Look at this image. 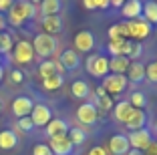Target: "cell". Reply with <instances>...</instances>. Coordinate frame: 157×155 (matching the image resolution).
<instances>
[{"mask_svg":"<svg viewBox=\"0 0 157 155\" xmlns=\"http://www.w3.org/2000/svg\"><path fill=\"white\" fill-rule=\"evenodd\" d=\"M14 48V37L10 32H0V56L12 52Z\"/></svg>","mask_w":157,"mask_h":155,"instance_id":"83f0119b","label":"cell"},{"mask_svg":"<svg viewBox=\"0 0 157 155\" xmlns=\"http://www.w3.org/2000/svg\"><path fill=\"white\" fill-rule=\"evenodd\" d=\"M127 77L125 75H107L105 81H103L101 87L105 89L107 95H121V93L127 89Z\"/></svg>","mask_w":157,"mask_h":155,"instance_id":"5b68a950","label":"cell"},{"mask_svg":"<svg viewBox=\"0 0 157 155\" xmlns=\"http://www.w3.org/2000/svg\"><path fill=\"white\" fill-rule=\"evenodd\" d=\"M59 63L63 64V68H65V71H77L78 64H81V59H78V55L75 52L73 48H69V50H65V52L60 55Z\"/></svg>","mask_w":157,"mask_h":155,"instance_id":"44dd1931","label":"cell"},{"mask_svg":"<svg viewBox=\"0 0 157 155\" xmlns=\"http://www.w3.org/2000/svg\"><path fill=\"white\" fill-rule=\"evenodd\" d=\"M113 38H121V34H119V24H113V26L109 28V41H113Z\"/></svg>","mask_w":157,"mask_h":155,"instance_id":"f35d334b","label":"cell"},{"mask_svg":"<svg viewBox=\"0 0 157 155\" xmlns=\"http://www.w3.org/2000/svg\"><path fill=\"white\" fill-rule=\"evenodd\" d=\"M119 34H121V38H129V22L127 20L119 22Z\"/></svg>","mask_w":157,"mask_h":155,"instance_id":"74e56055","label":"cell"},{"mask_svg":"<svg viewBox=\"0 0 157 155\" xmlns=\"http://www.w3.org/2000/svg\"><path fill=\"white\" fill-rule=\"evenodd\" d=\"M36 8H38V4L28 2V0H20V2H16V4L12 2V6H10V10H8L6 22H8L10 26L20 28L26 20H33L34 16H36Z\"/></svg>","mask_w":157,"mask_h":155,"instance_id":"6da1fadb","label":"cell"},{"mask_svg":"<svg viewBox=\"0 0 157 155\" xmlns=\"http://www.w3.org/2000/svg\"><path fill=\"white\" fill-rule=\"evenodd\" d=\"M83 6L87 10H97V4H95V0H83Z\"/></svg>","mask_w":157,"mask_h":155,"instance_id":"7bdbcfd3","label":"cell"},{"mask_svg":"<svg viewBox=\"0 0 157 155\" xmlns=\"http://www.w3.org/2000/svg\"><path fill=\"white\" fill-rule=\"evenodd\" d=\"M145 125H147V113H145V111H139V109H133V113L127 119L125 127L133 129V131H139V129H143Z\"/></svg>","mask_w":157,"mask_h":155,"instance_id":"d6986e66","label":"cell"},{"mask_svg":"<svg viewBox=\"0 0 157 155\" xmlns=\"http://www.w3.org/2000/svg\"><path fill=\"white\" fill-rule=\"evenodd\" d=\"M67 137H69V141L73 143V145H83L85 141H87V131L81 127H71L69 133H67Z\"/></svg>","mask_w":157,"mask_h":155,"instance_id":"4316f807","label":"cell"},{"mask_svg":"<svg viewBox=\"0 0 157 155\" xmlns=\"http://www.w3.org/2000/svg\"><path fill=\"white\" fill-rule=\"evenodd\" d=\"M63 85H65V79L60 77V75H55V77L42 81V87H44L46 91H56V89H60Z\"/></svg>","mask_w":157,"mask_h":155,"instance_id":"4dcf8cb0","label":"cell"},{"mask_svg":"<svg viewBox=\"0 0 157 155\" xmlns=\"http://www.w3.org/2000/svg\"><path fill=\"white\" fill-rule=\"evenodd\" d=\"M30 45H33L34 55H38L40 59L48 60L56 52V48H59V38H56V37H48V34L40 32V34L34 37V41L30 42Z\"/></svg>","mask_w":157,"mask_h":155,"instance_id":"7a4b0ae2","label":"cell"},{"mask_svg":"<svg viewBox=\"0 0 157 155\" xmlns=\"http://www.w3.org/2000/svg\"><path fill=\"white\" fill-rule=\"evenodd\" d=\"M129 105L133 107V109L143 111L145 107H147V97H145L141 91H133L131 93V99H129Z\"/></svg>","mask_w":157,"mask_h":155,"instance_id":"f1b7e54d","label":"cell"},{"mask_svg":"<svg viewBox=\"0 0 157 155\" xmlns=\"http://www.w3.org/2000/svg\"><path fill=\"white\" fill-rule=\"evenodd\" d=\"M16 127H18L22 133H30V131L34 129L33 119H30V117H22V119H18V121H16Z\"/></svg>","mask_w":157,"mask_h":155,"instance_id":"d6a6232c","label":"cell"},{"mask_svg":"<svg viewBox=\"0 0 157 155\" xmlns=\"http://www.w3.org/2000/svg\"><path fill=\"white\" fill-rule=\"evenodd\" d=\"M0 113H2V101H0Z\"/></svg>","mask_w":157,"mask_h":155,"instance_id":"c3c4849f","label":"cell"},{"mask_svg":"<svg viewBox=\"0 0 157 155\" xmlns=\"http://www.w3.org/2000/svg\"><path fill=\"white\" fill-rule=\"evenodd\" d=\"M38 8H40L42 16H52V14H59L63 10V2L60 0H42Z\"/></svg>","mask_w":157,"mask_h":155,"instance_id":"cb8c5ba5","label":"cell"},{"mask_svg":"<svg viewBox=\"0 0 157 155\" xmlns=\"http://www.w3.org/2000/svg\"><path fill=\"white\" fill-rule=\"evenodd\" d=\"M109 4H111L113 8H123L125 2H123V0H109Z\"/></svg>","mask_w":157,"mask_h":155,"instance_id":"ee69618b","label":"cell"},{"mask_svg":"<svg viewBox=\"0 0 157 155\" xmlns=\"http://www.w3.org/2000/svg\"><path fill=\"white\" fill-rule=\"evenodd\" d=\"M4 26H6V18L0 14V32H4Z\"/></svg>","mask_w":157,"mask_h":155,"instance_id":"f6af8a7d","label":"cell"},{"mask_svg":"<svg viewBox=\"0 0 157 155\" xmlns=\"http://www.w3.org/2000/svg\"><path fill=\"white\" fill-rule=\"evenodd\" d=\"M127 139H129L131 149H137V151H145V149H147V145L153 141L151 131H149V129H139V131H131L129 135H127Z\"/></svg>","mask_w":157,"mask_h":155,"instance_id":"ba28073f","label":"cell"},{"mask_svg":"<svg viewBox=\"0 0 157 155\" xmlns=\"http://www.w3.org/2000/svg\"><path fill=\"white\" fill-rule=\"evenodd\" d=\"M143 155H157V141H151L147 145V149L143 151Z\"/></svg>","mask_w":157,"mask_h":155,"instance_id":"ab89813d","label":"cell"},{"mask_svg":"<svg viewBox=\"0 0 157 155\" xmlns=\"http://www.w3.org/2000/svg\"><path fill=\"white\" fill-rule=\"evenodd\" d=\"M33 155H52V151L48 149V145H42V143H38V145H34Z\"/></svg>","mask_w":157,"mask_h":155,"instance_id":"d590c367","label":"cell"},{"mask_svg":"<svg viewBox=\"0 0 157 155\" xmlns=\"http://www.w3.org/2000/svg\"><path fill=\"white\" fill-rule=\"evenodd\" d=\"M69 129H71V125L67 123L65 119H59V117H52L51 119V123L46 125V135H48V139H52V137H59V135H67L69 133Z\"/></svg>","mask_w":157,"mask_h":155,"instance_id":"2e32d148","label":"cell"},{"mask_svg":"<svg viewBox=\"0 0 157 155\" xmlns=\"http://www.w3.org/2000/svg\"><path fill=\"white\" fill-rule=\"evenodd\" d=\"M127 38H113V41H109V45H107V50H109V55L113 56H123V45Z\"/></svg>","mask_w":157,"mask_h":155,"instance_id":"f546056e","label":"cell"},{"mask_svg":"<svg viewBox=\"0 0 157 155\" xmlns=\"http://www.w3.org/2000/svg\"><path fill=\"white\" fill-rule=\"evenodd\" d=\"M129 22V41L135 42H141L143 38H147L151 34V24L143 18H137V20H127Z\"/></svg>","mask_w":157,"mask_h":155,"instance_id":"277c9868","label":"cell"},{"mask_svg":"<svg viewBox=\"0 0 157 155\" xmlns=\"http://www.w3.org/2000/svg\"><path fill=\"white\" fill-rule=\"evenodd\" d=\"M71 95L75 99H87L91 97V87H89L87 81H75L73 87H71Z\"/></svg>","mask_w":157,"mask_h":155,"instance_id":"d4e9b609","label":"cell"},{"mask_svg":"<svg viewBox=\"0 0 157 155\" xmlns=\"http://www.w3.org/2000/svg\"><path fill=\"white\" fill-rule=\"evenodd\" d=\"M10 81H12L14 85H20V83L24 81V73L20 68H12V71H10Z\"/></svg>","mask_w":157,"mask_h":155,"instance_id":"e575fe53","label":"cell"},{"mask_svg":"<svg viewBox=\"0 0 157 155\" xmlns=\"http://www.w3.org/2000/svg\"><path fill=\"white\" fill-rule=\"evenodd\" d=\"M141 18L147 20L151 26H155V24H157V2H153V0L145 2V4H143V14H141Z\"/></svg>","mask_w":157,"mask_h":155,"instance_id":"484cf974","label":"cell"},{"mask_svg":"<svg viewBox=\"0 0 157 155\" xmlns=\"http://www.w3.org/2000/svg\"><path fill=\"white\" fill-rule=\"evenodd\" d=\"M87 155H109V151H107L103 145H95V147H91V149H89Z\"/></svg>","mask_w":157,"mask_h":155,"instance_id":"8d00e7d4","label":"cell"},{"mask_svg":"<svg viewBox=\"0 0 157 155\" xmlns=\"http://www.w3.org/2000/svg\"><path fill=\"white\" fill-rule=\"evenodd\" d=\"M121 12H123V16L127 20H137V18H141V14H143V2H141V0H129V2L123 4Z\"/></svg>","mask_w":157,"mask_h":155,"instance_id":"e0dca14e","label":"cell"},{"mask_svg":"<svg viewBox=\"0 0 157 155\" xmlns=\"http://www.w3.org/2000/svg\"><path fill=\"white\" fill-rule=\"evenodd\" d=\"M125 77H127V83L139 85L141 81H145V67L141 63H131L129 68H127V73H125Z\"/></svg>","mask_w":157,"mask_h":155,"instance_id":"ac0fdd59","label":"cell"},{"mask_svg":"<svg viewBox=\"0 0 157 155\" xmlns=\"http://www.w3.org/2000/svg\"><path fill=\"white\" fill-rule=\"evenodd\" d=\"M77 119H78V123H83V125H95L97 123V119H99V109L95 105H93L91 101H87V103H83V105L77 109Z\"/></svg>","mask_w":157,"mask_h":155,"instance_id":"9c48e42d","label":"cell"},{"mask_svg":"<svg viewBox=\"0 0 157 155\" xmlns=\"http://www.w3.org/2000/svg\"><path fill=\"white\" fill-rule=\"evenodd\" d=\"M34 103L30 97H16V99L12 101V113L16 119H22V117H28L30 115V111H33Z\"/></svg>","mask_w":157,"mask_h":155,"instance_id":"4fadbf2b","label":"cell"},{"mask_svg":"<svg viewBox=\"0 0 157 155\" xmlns=\"http://www.w3.org/2000/svg\"><path fill=\"white\" fill-rule=\"evenodd\" d=\"M87 71H89V75L95 77V79H105L107 75H109V59L103 56V55H97L95 60L87 67Z\"/></svg>","mask_w":157,"mask_h":155,"instance_id":"7c38bea8","label":"cell"},{"mask_svg":"<svg viewBox=\"0 0 157 155\" xmlns=\"http://www.w3.org/2000/svg\"><path fill=\"white\" fill-rule=\"evenodd\" d=\"M28 117L33 119L34 127H46V125L51 123V119H52V111H51V107L44 105V103H36Z\"/></svg>","mask_w":157,"mask_h":155,"instance_id":"8992f818","label":"cell"},{"mask_svg":"<svg viewBox=\"0 0 157 155\" xmlns=\"http://www.w3.org/2000/svg\"><path fill=\"white\" fill-rule=\"evenodd\" d=\"M127 155H143V151H137V149H129Z\"/></svg>","mask_w":157,"mask_h":155,"instance_id":"bcb514c9","label":"cell"},{"mask_svg":"<svg viewBox=\"0 0 157 155\" xmlns=\"http://www.w3.org/2000/svg\"><path fill=\"white\" fill-rule=\"evenodd\" d=\"M129 64V59H125V56H113V59H109V71L113 75H125Z\"/></svg>","mask_w":157,"mask_h":155,"instance_id":"603a6c76","label":"cell"},{"mask_svg":"<svg viewBox=\"0 0 157 155\" xmlns=\"http://www.w3.org/2000/svg\"><path fill=\"white\" fill-rule=\"evenodd\" d=\"M63 73H65V68H63V64H60L59 60L48 59V60H42V63L38 64V75H40L42 81L55 77V75H60V77H63Z\"/></svg>","mask_w":157,"mask_h":155,"instance_id":"5bb4252c","label":"cell"},{"mask_svg":"<svg viewBox=\"0 0 157 155\" xmlns=\"http://www.w3.org/2000/svg\"><path fill=\"white\" fill-rule=\"evenodd\" d=\"M131 113H133V107L129 105V101H121V103H117V105H113V117H115V121H119V123H127V119L131 117Z\"/></svg>","mask_w":157,"mask_h":155,"instance_id":"ffe728a7","label":"cell"},{"mask_svg":"<svg viewBox=\"0 0 157 155\" xmlns=\"http://www.w3.org/2000/svg\"><path fill=\"white\" fill-rule=\"evenodd\" d=\"M40 28L44 34L48 37H55L56 32L63 30V18H60L59 14H52V16H42L40 18Z\"/></svg>","mask_w":157,"mask_h":155,"instance_id":"9a60e30c","label":"cell"},{"mask_svg":"<svg viewBox=\"0 0 157 155\" xmlns=\"http://www.w3.org/2000/svg\"><path fill=\"white\" fill-rule=\"evenodd\" d=\"M75 52H91L93 48H95V45H97V41H95V34H93L91 30H81L75 34Z\"/></svg>","mask_w":157,"mask_h":155,"instance_id":"52a82bcc","label":"cell"},{"mask_svg":"<svg viewBox=\"0 0 157 155\" xmlns=\"http://www.w3.org/2000/svg\"><path fill=\"white\" fill-rule=\"evenodd\" d=\"M131 149L129 145V139L125 133H115V135L109 139V153L113 155H127Z\"/></svg>","mask_w":157,"mask_h":155,"instance_id":"8fae6325","label":"cell"},{"mask_svg":"<svg viewBox=\"0 0 157 155\" xmlns=\"http://www.w3.org/2000/svg\"><path fill=\"white\" fill-rule=\"evenodd\" d=\"M145 79L151 81L153 85H157V60H153L145 67Z\"/></svg>","mask_w":157,"mask_h":155,"instance_id":"1f68e13d","label":"cell"},{"mask_svg":"<svg viewBox=\"0 0 157 155\" xmlns=\"http://www.w3.org/2000/svg\"><path fill=\"white\" fill-rule=\"evenodd\" d=\"M0 67H2V56H0Z\"/></svg>","mask_w":157,"mask_h":155,"instance_id":"681fc988","label":"cell"},{"mask_svg":"<svg viewBox=\"0 0 157 155\" xmlns=\"http://www.w3.org/2000/svg\"><path fill=\"white\" fill-rule=\"evenodd\" d=\"M155 127H157V121H155Z\"/></svg>","mask_w":157,"mask_h":155,"instance_id":"f907efd6","label":"cell"},{"mask_svg":"<svg viewBox=\"0 0 157 155\" xmlns=\"http://www.w3.org/2000/svg\"><path fill=\"white\" fill-rule=\"evenodd\" d=\"M95 4H97L99 10H107L109 6H111V4H109V0H95Z\"/></svg>","mask_w":157,"mask_h":155,"instance_id":"b9f144b4","label":"cell"},{"mask_svg":"<svg viewBox=\"0 0 157 155\" xmlns=\"http://www.w3.org/2000/svg\"><path fill=\"white\" fill-rule=\"evenodd\" d=\"M48 149L52 151V155H73L75 145L69 141L67 135H59V137L48 139Z\"/></svg>","mask_w":157,"mask_h":155,"instance_id":"30bf717a","label":"cell"},{"mask_svg":"<svg viewBox=\"0 0 157 155\" xmlns=\"http://www.w3.org/2000/svg\"><path fill=\"white\" fill-rule=\"evenodd\" d=\"M34 59V50H33V45L28 41H18L16 45H14L12 48V60L16 64H28V63H33Z\"/></svg>","mask_w":157,"mask_h":155,"instance_id":"3957f363","label":"cell"},{"mask_svg":"<svg viewBox=\"0 0 157 155\" xmlns=\"http://www.w3.org/2000/svg\"><path fill=\"white\" fill-rule=\"evenodd\" d=\"M10 6H12V0H0V14H2V12H8Z\"/></svg>","mask_w":157,"mask_h":155,"instance_id":"60d3db41","label":"cell"},{"mask_svg":"<svg viewBox=\"0 0 157 155\" xmlns=\"http://www.w3.org/2000/svg\"><path fill=\"white\" fill-rule=\"evenodd\" d=\"M141 55H143V45L133 41V48H131V55H129V63H131V60H133V63H139Z\"/></svg>","mask_w":157,"mask_h":155,"instance_id":"836d02e7","label":"cell"},{"mask_svg":"<svg viewBox=\"0 0 157 155\" xmlns=\"http://www.w3.org/2000/svg\"><path fill=\"white\" fill-rule=\"evenodd\" d=\"M18 145V137L12 129H4V131H0V149L4 151H10L14 147Z\"/></svg>","mask_w":157,"mask_h":155,"instance_id":"7402d4cb","label":"cell"},{"mask_svg":"<svg viewBox=\"0 0 157 155\" xmlns=\"http://www.w3.org/2000/svg\"><path fill=\"white\" fill-rule=\"evenodd\" d=\"M2 79H4V68L0 67V81H2Z\"/></svg>","mask_w":157,"mask_h":155,"instance_id":"7dc6e473","label":"cell"}]
</instances>
